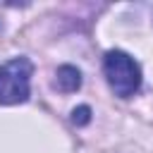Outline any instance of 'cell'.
Wrapping results in <instances>:
<instances>
[{
  "label": "cell",
  "instance_id": "6da1fadb",
  "mask_svg": "<svg viewBox=\"0 0 153 153\" xmlns=\"http://www.w3.org/2000/svg\"><path fill=\"white\" fill-rule=\"evenodd\" d=\"M103 72H105V79H108L110 88L120 98L134 96L141 86V67L136 65V60L131 55H127L122 50H110L105 55Z\"/></svg>",
  "mask_w": 153,
  "mask_h": 153
},
{
  "label": "cell",
  "instance_id": "7a4b0ae2",
  "mask_svg": "<svg viewBox=\"0 0 153 153\" xmlns=\"http://www.w3.org/2000/svg\"><path fill=\"white\" fill-rule=\"evenodd\" d=\"M31 69L33 67L26 57H14L0 65V103L2 105L24 103L29 98Z\"/></svg>",
  "mask_w": 153,
  "mask_h": 153
},
{
  "label": "cell",
  "instance_id": "3957f363",
  "mask_svg": "<svg viewBox=\"0 0 153 153\" xmlns=\"http://www.w3.org/2000/svg\"><path fill=\"white\" fill-rule=\"evenodd\" d=\"M55 86H57L60 91H65V93L76 91V88L81 86V72H79L76 67H72V65H62V67L57 69Z\"/></svg>",
  "mask_w": 153,
  "mask_h": 153
},
{
  "label": "cell",
  "instance_id": "277c9868",
  "mask_svg": "<svg viewBox=\"0 0 153 153\" xmlns=\"http://www.w3.org/2000/svg\"><path fill=\"white\" fill-rule=\"evenodd\" d=\"M88 115H91V110H88V108H86V105H81V108H79V110H74V117H72V120H74V122H76V124H86V122H88V120H91V117H88Z\"/></svg>",
  "mask_w": 153,
  "mask_h": 153
}]
</instances>
